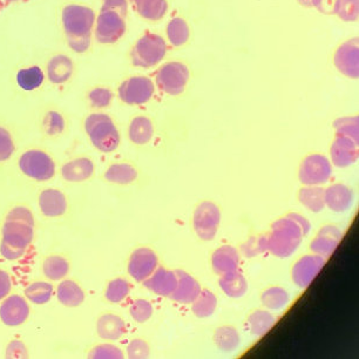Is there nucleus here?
Instances as JSON below:
<instances>
[{
  "instance_id": "7ed1b4c3",
  "label": "nucleus",
  "mask_w": 359,
  "mask_h": 359,
  "mask_svg": "<svg viewBox=\"0 0 359 359\" xmlns=\"http://www.w3.org/2000/svg\"><path fill=\"white\" fill-rule=\"evenodd\" d=\"M127 0L102 1L100 12L94 24V38L102 45H111L126 33Z\"/></svg>"
},
{
  "instance_id": "f3484780",
  "label": "nucleus",
  "mask_w": 359,
  "mask_h": 359,
  "mask_svg": "<svg viewBox=\"0 0 359 359\" xmlns=\"http://www.w3.org/2000/svg\"><path fill=\"white\" fill-rule=\"evenodd\" d=\"M331 161L336 167L346 168L358 160V144L346 137L337 135L331 146Z\"/></svg>"
},
{
  "instance_id": "473e14b6",
  "label": "nucleus",
  "mask_w": 359,
  "mask_h": 359,
  "mask_svg": "<svg viewBox=\"0 0 359 359\" xmlns=\"http://www.w3.org/2000/svg\"><path fill=\"white\" fill-rule=\"evenodd\" d=\"M104 179L116 184H130L137 179V169L128 163H114L107 169Z\"/></svg>"
},
{
  "instance_id": "72a5a7b5",
  "label": "nucleus",
  "mask_w": 359,
  "mask_h": 359,
  "mask_svg": "<svg viewBox=\"0 0 359 359\" xmlns=\"http://www.w3.org/2000/svg\"><path fill=\"white\" fill-rule=\"evenodd\" d=\"M217 298L210 290H201L198 297L191 302V310L198 318H208L215 313Z\"/></svg>"
},
{
  "instance_id": "09e8293b",
  "label": "nucleus",
  "mask_w": 359,
  "mask_h": 359,
  "mask_svg": "<svg viewBox=\"0 0 359 359\" xmlns=\"http://www.w3.org/2000/svg\"><path fill=\"white\" fill-rule=\"evenodd\" d=\"M15 153V142L6 128L0 127V162L6 161Z\"/></svg>"
},
{
  "instance_id": "79ce46f5",
  "label": "nucleus",
  "mask_w": 359,
  "mask_h": 359,
  "mask_svg": "<svg viewBox=\"0 0 359 359\" xmlns=\"http://www.w3.org/2000/svg\"><path fill=\"white\" fill-rule=\"evenodd\" d=\"M358 116L338 118L334 123V130L337 132V135L348 137L358 144Z\"/></svg>"
},
{
  "instance_id": "58836bf2",
  "label": "nucleus",
  "mask_w": 359,
  "mask_h": 359,
  "mask_svg": "<svg viewBox=\"0 0 359 359\" xmlns=\"http://www.w3.org/2000/svg\"><path fill=\"white\" fill-rule=\"evenodd\" d=\"M53 294V287L52 284L47 282H36L26 287L25 296L29 301L34 304H46L50 302Z\"/></svg>"
},
{
  "instance_id": "c9c22d12",
  "label": "nucleus",
  "mask_w": 359,
  "mask_h": 359,
  "mask_svg": "<svg viewBox=\"0 0 359 359\" xmlns=\"http://www.w3.org/2000/svg\"><path fill=\"white\" fill-rule=\"evenodd\" d=\"M290 296L283 287H271L261 294V302L266 309L280 311L287 306Z\"/></svg>"
},
{
  "instance_id": "cd10ccee",
  "label": "nucleus",
  "mask_w": 359,
  "mask_h": 359,
  "mask_svg": "<svg viewBox=\"0 0 359 359\" xmlns=\"http://www.w3.org/2000/svg\"><path fill=\"white\" fill-rule=\"evenodd\" d=\"M135 11L147 20H160L168 10L165 0H130Z\"/></svg>"
},
{
  "instance_id": "3c124183",
  "label": "nucleus",
  "mask_w": 359,
  "mask_h": 359,
  "mask_svg": "<svg viewBox=\"0 0 359 359\" xmlns=\"http://www.w3.org/2000/svg\"><path fill=\"white\" fill-rule=\"evenodd\" d=\"M66 43L74 53L83 54L90 50L92 45V36H83V38H67Z\"/></svg>"
},
{
  "instance_id": "4c0bfd02",
  "label": "nucleus",
  "mask_w": 359,
  "mask_h": 359,
  "mask_svg": "<svg viewBox=\"0 0 359 359\" xmlns=\"http://www.w3.org/2000/svg\"><path fill=\"white\" fill-rule=\"evenodd\" d=\"M167 36L172 46H182L187 43L191 36L189 26L182 18L172 19L167 26Z\"/></svg>"
},
{
  "instance_id": "423d86ee",
  "label": "nucleus",
  "mask_w": 359,
  "mask_h": 359,
  "mask_svg": "<svg viewBox=\"0 0 359 359\" xmlns=\"http://www.w3.org/2000/svg\"><path fill=\"white\" fill-rule=\"evenodd\" d=\"M167 43L162 36L147 33L141 36L130 52V59L135 67H154L165 59Z\"/></svg>"
},
{
  "instance_id": "a878e982",
  "label": "nucleus",
  "mask_w": 359,
  "mask_h": 359,
  "mask_svg": "<svg viewBox=\"0 0 359 359\" xmlns=\"http://www.w3.org/2000/svg\"><path fill=\"white\" fill-rule=\"evenodd\" d=\"M219 287L230 298H241L248 291V282L238 270L222 275L219 280Z\"/></svg>"
},
{
  "instance_id": "de8ad7c7",
  "label": "nucleus",
  "mask_w": 359,
  "mask_h": 359,
  "mask_svg": "<svg viewBox=\"0 0 359 359\" xmlns=\"http://www.w3.org/2000/svg\"><path fill=\"white\" fill-rule=\"evenodd\" d=\"M242 250L245 252V256H248V257H252V256L268 252V240H266V236L252 237L250 240H248L243 245Z\"/></svg>"
},
{
  "instance_id": "f03ea898",
  "label": "nucleus",
  "mask_w": 359,
  "mask_h": 359,
  "mask_svg": "<svg viewBox=\"0 0 359 359\" xmlns=\"http://www.w3.org/2000/svg\"><path fill=\"white\" fill-rule=\"evenodd\" d=\"M311 229L309 221L297 212L287 214L271 226L268 240V252L280 259L292 255Z\"/></svg>"
},
{
  "instance_id": "6e6d98bb",
  "label": "nucleus",
  "mask_w": 359,
  "mask_h": 359,
  "mask_svg": "<svg viewBox=\"0 0 359 359\" xmlns=\"http://www.w3.org/2000/svg\"><path fill=\"white\" fill-rule=\"evenodd\" d=\"M4 1L5 6L8 5L17 4V3H22V1H26V0H3Z\"/></svg>"
},
{
  "instance_id": "412c9836",
  "label": "nucleus",
  "mask_w": 359,
  "mask_h": 359,
  "mask_svg": "<svg viewBox=\"0 0 359 359\" xmlns=\"http://www.w3.org/2000/svg\"><path fill=\"white\" fill-rule=\"evenodd\" d=\"M325 205L334 212H348L353 203V191L345 184H338L327 188L324 193Z\"/></svg>"
},
{
  "instance_id": "ea45409f",
  "label": "nucleus",
  "mask_w": 359,
  "mask_h": 359,
  "mask_svg": "<svg viewBox=\"0 0 359 359\" xmlns=\"http://www.w3.org/2000/svg\"><path fill=\"white\" fill-rule=\"evenodd\" d=\"M43 130L48 137H57L64 133L66 127L65 118L57 111H47L43 115Z\"/></svg>"
},
{
  "instance_id": "7c9ffc66",
  "label": "nucleus",
  "mask_w": 359,
  "mask_h": 359,
  "mask_svg": "<svg viewBox=\"0 0 359 359\" xmlns=\"http://www.w3.org/2000/svg\"><path fill=\"white\" fill-rule=\"evenodd\" d=\"M325 189L320 186H308L299 191L298 200L308 210L313 212H320L325 207Z\"/></svg>"
},
{
  "instance_id": "13d9d810",
  "label": "nucleus",
  "mask_w": 359,
  "mask_h": 359,
  "mask_svg": "<svg viewBox=\"0 0 359 359\" xmlns=\"http://www.w3.org/2000/svg\"><path fill=\"white\" fill-rule=\"evenodd\" d=\"M5 8L4 1L3 0H0V11Z\"/></svg>"
},
{
  "instance_id": "1a4fd4ad",
  "label": "nucleus",
  "mask_w": 359,
  "mask_h": 359,
  "mask_svg": "<svg viewBox=\"0 0 359 359\" xmlns=\"http://www.w3.org/2000/svg\"><path fill=\"white\" fill-rule=\"evenodd\" d=\"M221 223V212L219 207L212 202H202L195 209L193 216V226L195 233L203 241H212L219 231Z\"/></svg>"
},
{
  "instance_id": "f704fd0d",
  "label": "nucleus",
  "mask_w": 359,
  "mask_h": 359,
  "mask_svg": "<svg viewBox=\"0 0 359 359\" xmlns=\"http://www.w3.org/2000/svg\"><path fill=\"white\" fill-rule=\"evenodd\" d=\"M214 341L221 351L231 352L238 348L241 338L235 327L226 325V327H219L215 331Z\"/></svg>"
},
{
  "instance_id": "39448f33",
  "label": "nucleus",
  "mask_w": 359,
  "mask_h": 359,
  "mask_svg": "<svg viewBox=\"0 0 359 359\" xmlns=\"http://www.w3.org/2000/svg\"><path fill=\"white\" fill-rule=\"evenodd\" d=\"M95 19L97 15L90 6L81 4L65 5L62 10L60 20L66 39L93 36Z\"/></svg>"
},
{
  "instance_id": "c03bdc74",
  "label": "nucleus",
  "mask_w": 359,
  "mask_h": 359,
  "mask_svg": "<svg viewBox=\"0 0 359 359\" xmlns=\"http://www.w3.org/2000/svg\"><path fill=\"white\" fill-rule=\"evenodd\" d=\"M130 313L137 323H146L153 316V306L146 299H137L132 303Z\"/></svg>"
},
{
  "instance_id": "393cba45",
  "label": "nucleus",
  "mask_w": 359,
  "mask_h": 359,
  "mask_svg": "<svg viewBox=\"0 0 359 359\" xmlns=\"http://www.w3.org/2000/svg\"><path fill=\"white\" fill-rule=\"evenodd\" d=\"M97 334L104 339L118 341L126 332V324L121 317L107 313L97 320Z\"/></svg>"
},
{
  "instance_id": "864d4df0",
  "label": "nucleus",
  "mask_w": 359,
  "mask_h": 359,
  "mask_svg": "<svg viewBox=\"0 0 359 359\" xmlns=\"http://www.w3.org/2000/svg\"><path fill=\"white\" fill-rule=\"evenodd\" d=\"M29 355L27 350L24 343L19 341H13L8 344L6 350V357L8 358H26Z\"/></svg>"
},
{
  "instance_id": "37998d69",
  "label": "nucleus",
  "mask_w": 359,
  "mask_h": 359,
  "mask_svg": "<svg viewBox=\"0 0 359 359\" xmlns=\"http://www.w3.org/2000/svg\"><path fill=\"white\" fill-rule=\"evenodd\" d=\"M87 101L90 107L95 108V109H104L111 104L113 93L106 87H95L87 94Z\"/></svg>"
},
{
  "instance_id": "bf43d9fd",
  "label": "nucleus",
  "mask_w": 359,
  "mask_h": 359,
  "mask_svg": "<svg viewBox=\"0 0 359 359\" xmlns=\"http://www.w3.org/2000/svg\"><path fill=\"white\" fill-rule=\"evenodd\" d=\"M102 1H106V0H102Z\"/></svg>"
},
{
  "instance_id": "a211bd4d",
  "label": "nucleus",
  "mask_w": 359,
  "mask_h": 359,
  "mask_svg": "<svg viewBox=\"0 0 359 359\" xmlns=\"http://www.w3.org/2000/svg\"><path fill=\"white\" fill-rule=\"evenodd\" d=\"M148 290L163 297H170V294L177 287V275L176 271L165 269V266L156 268L154 273L142 282Z\"/></svg>"
},
{
  "instance_id": "9b49d317",
  "label": "nucleus",
  "mask_w": 359,
  "mask_h": 359,
  "mask_svg": "<svg viewBox=\"0 0 359 359\" xmlns=\"http://www.w3.org/2000/svg\"><path fill=\"white\" fill-rule=\"evenodd\" d=\"M118 97L123 102L133 106L147 104L154 95L155 86L147 76H132L118 87Z\"/></svg>"
},
{
  "instance_id": "4d7b16f0",
  "label": "nucleus",
  "mask_w": 359,
  "mask_h": 359,
  "mask_svg": "<svg viewBox=\"0 0 359 359\" xmlns=\"http://www.w3.org/2000/svg\"><path fill=\"white\" fill-rule=\"evenodd\" d=\"M298 1H299V4H302L303 6L313 8V6H311V0H298Z\"/></svg>"
},
{
  "instance_id": "a19ab883",
  "label": "nucleus",
  "mask_w": 359,
  "mask_h": 359,
  "mask_svg": "<svg viewBox=\"0 0 359 359\" xmlns=\"http://www.w3.org/2000/svg\"><path fill=\"white\" fill-rule=\"evenodd\" d=\"M130 292V284L123 278H115L108 283L104 297L111 303H121Z\"/></svg>"
},
{
  "instance_id": "5701e85b",
  "label": "nucleus",
  "mask_w": 359,
  "mask_h": 359,
  "mask_svg": "<svg viewBox=\"0 0 359 359\" xmlns=\"http://www.w3.org/2000/svg\"><path fill=\"white\" fill-rule=\"evenodd\" d=\"M39 207L47 217L62 216L67 210L66 196L57 189H46L40 194Z\"/></svg>"
},
{
  "instance_id": "6ab92c4d",
  "label": "nucleus",
  "mask_w": 359,
  "mask_h": 359,
  "mask_svg": "<svg viewBox=\"0 0 359 359\" xmlns=\"http://www.w3.org/2000/svg\"><path fill=\"white\" fill-rule=\"evenodd\" d=\"M341 237H343V233L341 229H338L337 226H323L311 242L310 250L313 254L327 259L329 256L332 255V252L336 250L341 242Z\"/></svg>"
},
{
  "instance_id": "6e6552de",
  "label": "nucleus",
  "mask_w": 359,
  "mask_h": 359,
  "mask_svg": "<svg viewBox=\"0 0 359 359\" xmlns=\"http://www.w3.org/2000/svg\"><path fill=\"white\" fill-rule=\"evenodd\" d=\"M189 80V71L182 62H168L158 69L156 85L163 93L179 95L184 93Z\"/></svg>"
},
{
  "instance_id": "f8f14e48",
  "label": "nucleus",
  "mask_w": 359,
  "mask_h": 359,
  "mask_svg": "<svg viewBox=\"0 0 359 359\" xmlns=\"http://www.w3.org/2000/svg\"><path fill=\"white\" fill-rule=\"evenodd\" d=\"M358 38L348 40L338 47L334 53V62L336 69L345 76L358 79L359 47Z\"/></svg>"
},
{
  "instance_id": "ddd939ff",
  "label": "nucleus",
  "mask_w": 359,
  "mask_h": 359,
  "mask_svg": "<svg viewBox=\"0 0 359 359\" xmlns=\"http://www.w3.org/2000/svg\"><path fill=\"white\" fill-rule=\"evenodd\" d=\"M325 264V259L322 256L306 255L298 259L294 263L292 271H291V277L294 283L301 289H306L313 283V280L316 278L317 275L320 273V270L323 269Z\"/></svg>"
},
{
  "instance_id": "b1692460",
  "label": "nucleus",
  "mask_w": 359,
  "mask_h": 359,
  "mask_svg": "<svg viewBox=\"0 0 359 359\" xmlns=\"http://www.w3.org/2000/svg\"><path fill=\"white\" fill-rule=\"evenodd\" d=\"M94 174L93 162L90 158H79L62 165V175L69 182H83Z\"/></svg>"
},
{
  "instance_id": "dca6fc26",
  "label": "nucleus",
  "mask_w": 359,
  "mask_h": 359,
  "mask_svg": "<svg viewBox=\"0 0 359 359\" xmlns=\"http://www.w3.org/2000/svg\"><path fill=\"white\" fill-rule=\"evenodd\" d=\"M29 315V304L18 294H12L0 306V320L8 327L22 325Z\"/></svg>"
},
{
  "instance_id": "49530a36",
  "label": "nucleus",
  "mask_w": 359,
  "mask_h": 359,
  "mask_svg": "<svg viewBox=\"0 0 359 359\" xmlns=\"http://www.w3.org/2000/svg\"><path fill=\"white\" fill-rule=\"evenodd\" d=\"M88 357L92 359H121L123 358V352L114 345H97L90 352Z\"/></svg>"
},
{
  "instance_id": "f257e3e1",
  "label": "nucleus",
  "mask_w": 359,
  "mask_h": 359,
  "mask_svg": "<svg viewBox=\"0 0 359 359\" xmlns=\"http://www.w3.org/2000/svg\"><path fill=\"white\" fill-rule=\"evenodd\" d=\"M34 235V219L25 207L11 209L3 226V240L0 252L5 259L15 261L22 257L32 243Z\"/></svg>"
},
{
  "instance_id": "9d476101",
  "label": "nucleus",
  "mask_w": 359,
  "mask_h": 359,
  "mask_svg": "<svg viewBox=\"0 0 359 359\" xmlns=\"http://www.w3.org/2000/svg\"><path fill=\"white\" fill-rule=\"evenodd\" d=\"M332 175V165L324 155L313 154L306 156L299 167L298 177L306 186H320L327 184Z\"/></svg>"
},
{
  "instance_id": "c85d7f7f",
  "label": "nucleus",
  "mask_w": 359,
  "mask_h": 359,
  "mask_svg": "<svg viewBox=\"0 0 359 359\" xmlns=\"http://www.w3.org/2000/svg\"><path fill=\"white\" fill-rule=\"evenodd\" d=\"M15 80L18 86L26 92L38 90L45 81V73L40 66H29L18 71Z\"/></svg>"
},
{
  "instance_id": "4468645a",
  "label": "nucleus",
  "mask_w": 359,
  "mask_h": 359,
  "mask_svg": "<svg viewBox=\"0 0 359 359\" xmlns=\"http://www.w3.org/2000/svg\"><path fill=\"white\" fill-rule=\"evenodd\" d=\"M158 259L151 249L139 248L134 250L128 262V273L137 282H144L158 268Z\"/></svg>"
},
{
  "instance_id": "aec40b11",
  "label": "nucleus",
  "mask_w": 359,
  "mask_h": 359,
  "mask_svg": "<svg viewBox=\"0 0 359 359\" xmlns=\"http://www.w3.org/2000/svg\"><path fill=\"white\" fill-rule=\"evenodd\" d=\"M176 275H177V287L170 294V298L174 302L180 304H189L201 292V285L196 278L184 270H176Z\"/></svg>"
},
{
  "instance_id": "2f4dec72",
  "label": "nucleus",
  "mask_w": 359,
  "mask_h": 359,
  "mask_svg": "<svg viewBox=\"0 0 359 359\" xmlns=\"http://www.w3.org/2000/svg\"><path fill=\"white\" fill-rule=\"evenodd\" d=\"M276 323V317L266 310H256L248 317L250 334L255 337H262Z\"/></svg>"
},
{
  "instance_id": "0eeeda50",
  "label": "nucleus",
  "mask_w": 359,
  "mask_h": 359,
  "mask_svg": "<svg viewBox=\"0 0 359 359\" xmlns=\"http://www.w3.org/2000/svg\"><path fill=\"white\" fill-rule=\"evenodd\" d=\"M19 167L26 176L39 182L53 179L55 174L53 160L50 155L39 149H31L24 153L19 160Z\"/></svg>"
},
{
  "instance_id": "5fc2aeb1",
  "label": "nucleus",
  "mask_w": 359,
  "mask_h": 359,
  "mask_svg": "<svg viewBox=\"0 0 359 359\" xmlns=\"http://www.w3.org/2000/svg\"><path fill=\"white\" fill-rule=\"evenodd\" d=\"M12 282L8 273L4 270H0V301L8 297L10 291H11Z\"/></svg>"
},
{
  "instance_id": "c756f323",
  "label": "nucleus",
  "mask_w": 359,
  "mask_h": 359,
  "mask_svg": "<svg viewBox=\"0 0 359 359\" xmlns=\"http://www.w3.org/2000/svg\"><path fill=\"white\" fill-rule=\"evenodd\" d=\"M128 134L133 144H146L153 139L154 126L151 120L146 116H137L132 120Z\"/></svg>"
},
{
  "instance_id": "603ef678",
  "label": "nucleus",
  "mask_w": 359,
  "mask_h": 359,
  "mask_svg": "<svg viewBox=\"0 0 359 359\" xmlns=\"http://www.w3.org/2000/svg\"><path fill=\"white\" fill-rule=\"evenodd\" d=\"M339 0H311V6L324 15H336Z\"/></svg>"
},
{
  "instance_id": "2eb2a0df",
  "label": "nucleus",
  "mask_w": 359,
  "mask_h": 359,
  "mask_svg": "<svg viewBox=\"0 0 359 359\" xmlns=\"http://www.w3.org/2000/svg\"><path fill=\"white\" fill-rule=\"evenodd\" d=\"M74 71H76V65L67 54H54L47 62V79L55 86H60V85L69 83L74 76Z\"/></svg>"
},
{
  "instance_id": "4be33fe9",
  "label": "nucleus",
  "mask_w": 359,
  "mask_h": 359,
  "mask_svg": "<svg viewBox=\"0 0 359 359\" xmlns=\"http://www.w3.org/2000/svg\"><path fill=\"white\" fill-rule=\"evenodd\" d=\"M212 266L219 276L235 271L240 266V254L231 245H222L212 254Z\"/></svg>"
},
{
  "instance_id": "e433bc0d",
  "label": "nucleus",
  "mask_w": 359,
  "mask_h": 359,
  "mask_svg": "<svg viewBox=\"0 0 359 359\" xmlns=\"http://www.w3.org/2000/svg\"><path fill=\"white\" fill-rule=\"evenodd\" d=\"M43 275L50 280H60L67 276L69 271V263L62 256H50L43 261Z\"/></svg>"
},
{
  "instance_id": "20e7f679",
  "label": "nucleus",
  "mask_w": 359,
  "mask_h": 359,
  "mask_svg": "<svg viewBox=\"0 0 359 359\" xmlns=\"http://www.w3.org/2000/svg\"><path fill=\"white\" fill-rule=\"evenodd\" d=\"M85 130L97 151L111 153L120 144V134L111 116L104 113H93L85 120Z\"/></svg>"
},
{
  "instance_id": "a18cd8bd",
  "label": "nucleus",
  "mask_w": 359,
  "mask_h": 359,
  "mask_svg": "<svg viewBox=\"0 0 359 359\" xmlns=\"http://www.w3.org/2000/svg\"><path fill=\"white\" fill-rule=\"evenodd\" d=\"M336 15L344 22L358 20L359 0H339Z\"/></svg>"
},
{
  "instance_id": "8fccbe9b",
  "label": "nucleus",
  "mask_w": 359,
  "mask_h": 359,
  "mask_svg": "<svg viewBox=\"0 0 359 359\" xmlns=\"http://www.w3.org/2000/svg\"><path fill=\"white\" fill-rule=\"evenodd\" d=\"M127 353L132 359L147 358L149 355V345L144 339H134L128 345Z\"/></svg>"
},
{
  "instance_id": "bb28decb",
  "label": "nucleus",
  "mask_w": 359,
  "mask_h": 359,
  "mask_svg": "<svg viewBox=\"0 0 359 359\" xmlns=\"http://www.w3.org/2000/svg\"><path fill=\"white\" fill-rule=\"evenodd\" d=\"M57 296L59 302L69 308H76L85 301V294L79 284L69 280H64L59 284Z\"/></svg>"
}]
</instances>
